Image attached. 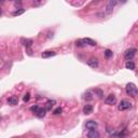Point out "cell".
Returning <instances> with one entry per match:
<instances>
[{
	"label": "cell",
	"instance_id": "obj_1",
	"mask_svg": "<svg viewBox=\"0 0 138 138\" xmlns=\"http://www.w3.org/2000/svg\"><path fill=\"white\" fill-rule=\"evenodd\" d=\"M125 92L131 97H135V96L137 95V87L134 83H128V84H126V86H125Z\"/></svg>",
	"mask_w": 138,
	"mask_h": 138
},
{
	"label": "cell",
	"instance_id": "obj_2",
	"mask_svg": "<svg viewBox=\"0 0 138 138\" xmlns=\"http://www.w3.org/2000/svg\"><path fill=\"white\" fill-rule=\"evenodd\" d=\"M117 4H118V1H116V0H110V1L107 3L106 9H105V13H106V14H107V15L112 14L113 9H114V7H116Z\"/></svg>",
	"mask_w": 138,
	"mask_h": 138
},
{
	"label": "cell",
	"instance_id": "obj_3",
	"mask_svg": "<svg viewBox=\"0 0 138 138\" xmlns=\"http://www.w3.org/2000/svg\"><path fill=\"white\" fill-rule=\"evenodd\" d=\"M136 51H137V50L134 49V48H133V49L127 50V51L124 53V58H125L127 62L128 61H132V59L134 58V56L136 55Z\"/></svg>",
	"mask_w": 138,
	"mask_h": 138
},
{
	"label": "cell",
	"instance_id": "obj_4",
	"mask_svg": "<svg viewBox=\"0 0 138 138\" xmlns=\"http://www.w3.org/2000/svg\"><path fill=\"white\" fill-rule=\"evenodd\" d=\"M130 108H132V104L130 102H127V100H122V102L119 104L118 109L120 110V111H125V110L130 109Z\"/></svg>",
	"mask_w": 138,
	"mask_h": 138
},
{
	"label": "cell",
	"instance_id": "obj_5",
	"mask_svg": "<svg viewBox=\"0 0 138 138\" xmlns=\"http://www.w3.org/2000/svg\"><path fill=\"white\" fill-rule=\"evenodd\" d=\"M116 102H117V97L113 94H109L105 99V104H107V105H113V104H116Z\"/></svg>",
	"mask_w": 138,
	"mask_h": 138
},
{
	"label": "cell",
	"instance_id": "obj_6",
	"mask_svg": "<svg viewBox=\"0 0 138 138\" xmlns=\"http://www.w3.org/2000/svg\"><path fill=\"white\" fill-rule=\"evenodd\" d=\"M97 126H98V123L95 121H93V120H89L85 123V127L87 130H95Z\"/></svg>",
	"mask_w": 138,
	"mask_h": 138
},
{
	"label": "cell",
	"instance_id": "obj_7",
	"mask_svg": "<svg viewBox=\"0 0 138 138\" xmlns=\"http://www.w3.org/2000/svg\"><path fill=\"white\" fill-rule=\"evenodd\" d=\"M100 134L96 130H89L87 132V138H99Z\"/></svg>",
	"mask_w": 138,
	"mask_h": 138
},
{
	"label": "cell",
	"instance_id": "obj_8",
	"mask_svg": "<svg viewBox=\"0 0 138 138\" xmlns=\"http://www.w3.org/2000/svg\"><path fill=\"white\" fill-rule=\"evenodd\" d=\"M87 65L92 68H96L98 66V59L96 57H91V58L87 61Z\"/></svg>",
	"mask_w": 138,
	"mask_h": 138
},
{
	"label": "cell",
	"instance_id": "obj_9",
	"mask_svg": "<svg viewBox=\"0 0 138 138\" xmlns=\"http://www.w3.org/2000/svg\"><path fill=\"white\" fill-rule=\"evenodd\" d=\"M8 104L11 106H15L18 104V99L17 97H15V96H11V97L8 98Z\"/></svg>",
	"mask_w": 138,
	"mask_h": 138
},
{
	"label": "cell",
	"instance_id": "obj_10",
	"mask_svg": "<svg viewBox=\"0 0 138 138\" xmlns=\"http://www.w3.org/2000/svg\"><path fill=\"white\" fill-rule=\"evenodd\" d=\"M45 113H47L45 108H39V110L36 112V116L38 117V118H43V117L45 116Z\"/></svg>",
	"mask_w": 138,
	"mask_h": 138
},
{
	"label": "cell",
	"instance_id": "obj_11",
	"mask_svg": "<svg viewBox=\"0 0 138 138\" xmlns=\"http://www.w3.org/2000/svg\"><path fill=\"white\" fill-rule=\"evenodd\" d=\"M54 55H56V52H54V51H45V52L42 53L41 56H42L43 58H48V57H52V56H54Z\"/></svg>",
	"mask_w": 138,
	"mask_h": 138
},
{
	"label": "cell",
	"instance_id": "obj_12",
	"mask_svg": "<svg viewBox=\"0 0 138 138\" xmlns=\"http://www.w3.org/2000/svg\"><path fill=\"white\" fill-rule=\"evenodd\" d=\"M82 41L84 42V44H89V45H92V47H95L96 45V41H94V40H92V39H90V38H84V39H82Z\"/></svg>",
	"mask_w": 138,
	"mask_h": 138
},
{
	"label": "cell",
	"instance_id": "obj_13",
	"mask_svg": "<svg viewBox=\"0 0 138 138\" xmlns=\"http://www.w3.org/2000/svg\"><path fill=\"white\" fill-rule=\"evenodd\" d=\"M83 112L85 114H91L92 112H93V106L91 105H85L83 108Z\"/></svg>",
	"mask_w": 138,
	"mask_h": 138
},
{
	"label": "cell",
	"instance_id": "obj_14",
	"mask_svg": "<svg viewBox=\"0 0 138 138\" xmlns=\"http://www.w3.org/2000/svg\"><path fill=\"white\" fill-rule=\"evenodd\" d=\"M22 42H23V44H24L26 48L31 47V44H33V40H30V39H25V38H22Z\"/></svg>",
	"mask_w": 138,
	"mask_h": 138
},
{
	"label": "cell",
	"instance_id": "obj_15",
	"mask_svg": "<svg viewBox=\"0 0 138 138\" xmlns=\"http://www.w3.org/2000/svg\"><path fill=\"white\" fill-rule=\"evenodd\" d=\"M125 68H126V69H130V70H134V69H135V64L133 63L132 61L126 62V64H125Z\"/></svg>",
	"mask_w": 138,
	"mask_h": 138
},
{
	"label": "cell",
	"instance_id": "obj_16",
	"mask_svg": "<svg viewBox=\"0 0 138 138\" xmlns=\"http://www.w3.org/2000/svg\"><path fill=\"white\" fill-rule=\"evenodd\" d=\"M56 104V102L55 100H48L47 102V107H45V110H51L52 107Z\"/></svg>",
	"mask_w": 138,
	"mask_h": 138
},
{
	"label": "cell",
	"instance_id": "obj_17",
	"mask_svg": "<svg viewBox=\"0 0 138 138\" xmlns=\"http://www.w3.org/2000/svg\"><path fill=\"white\" fill-rule=\"evenodd\" d=\"M84 99L85 100H92L93 99V96H92V94H91V92H86L85 94H84Z\"/></svg>",
	"mask_w": 138,
	"mask_h": 138
},
{
	"label": "cell",
	"instance_id": "obj_18",
	"mask_svg": "<svg viewBox=\"0 0 138 138\" xmlns=\"http://www.w3.org/2000/svg\"><path fill=\"white\" fill-rule=\"evenodd\" d=\"M24 12H25V9H20V10L14 11V12L12 13V14H13V16H17V15L23 14V13H24Z\"/></svg>",
	"mask_w": 138,
	"mask_h": 138
},
{
	"label": "cell",
	"instance_id": "obj_19",
	"mask_svg": "<svg viewBox=\"0 0 138 138\" xmlns=\"http://www.w3.org/2000/svg\"><path fill=\"white\" fill-rule=\"evenodd\" d=\"M112 55H113V53H112L111 50H106V51H105L106 58H110V57H112Z\"/></svg>",
	"mask_w": 138,
	"mask_h": 138
},
{
	"label": "cell",
	"instance_id": "obj_20",
	"mask_svg": "<svg viewBox=\"0 0 138 138\" xmlns=\"http://www.w3.org/2000/svg\"><path fill=\"white\" fill-rule=\"evenodd\" d=\"M94 93L97 94L98 97H100V98H102L103 95H104V92L102 91V90H98V89H95V90H94Z\"/></svg>",
	"mask_w": 138,
	"mask_h": 138
},
{
	"label": "cell",
	"instance_id": "obj_21",
	"mask_svg": "<svg viewBox=\"0 0 138 138\" xmlns=\"http://www.w3.org/2000/svg\"><path fill=\"white\" fill-rule=\"evenodd\" d=\"M76 45H77V47H81V48L85 47V44H84V42L82 40H77L76 41Z\"/></svg>",
	"mask_w": 138,
	"mask_h": 138
},
{
	"label": "cell",
	"instance_id": "obj_22",
	"mask_svg": "<svg viewBox=\"0 0 138 138\" xmlns=\"http://www.w3.org/2000/svg\"><path fill=\"white\" fill-rule=\"evenodd\" d=\"M39 108H40V107H39L38 105H34V106H31V107H30V110L34 112V113H36V112L39 110Z\"/></svg>",
	"mask_w": 138,
	"mask_h": 138
},
{
	"label": "cell",
	"instance_id": "obj_23",
	"mask_svg": "<svg viewBox=\"0 0 138 138\" xmlns=\"http://www.w3.org/2000/svg\"><path fill=\"white\" fill-rule=\"evenodd\" d=\"M61 113H62V108L61 107L56 108V109L53 111V114H55V116H57V114H61Z\"/></svg>",
	"mask_w": 138,
	"mask_h": 138
},
{
	"label": "cell",
	"instance_id": "obj_24",
	"mask_svg": "<svg viewBox=\"0 0 138 138\" xmlns=\"http://www.w3.org/2000/svg\"><path fill=\"white\" fill-rule=\"evenodd\" d=\"M29 98H30V94L27 93V94H25V96L23 97V100L26 103V102H28V100H29Z\"/></svg>",
	"mask_w": 138,
	"mask_h": 138
},
{
	"label": "cell",
	"instance_id": "obj_25",
	"mask_svg": "<svg viewBox=\"0 0 138 138\" xmlns=\"http://www.w3.org/2000/svg\"><path fill=\"white\" fill-rule=\"evenodd\" d=\"M0 15H1V9H0Z\"/></svg>",
	"mask_w": 138,
	"mask_h": 138
}]
</instances>
